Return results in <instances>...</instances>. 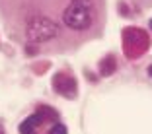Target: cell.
<instances>
[{
    "label": "cell",
    "instance_id": "1",
    "mask_svg": "<svg viewBox=\"0 0 152 134\" xmlns=\"http://www.w3.org/2000/svg\"><path fill=\"white\" fill-rule=\"evenodd\" d=\"M107 0H0L6 35L27 56L76 53L103 37Z\"/></svg>",
    "mask_w": 152,
    "mask_h": 134
},
{
    "label": "cell",
    "instance_id": "2",
    "mask_svg": "<svg viewBox=\"0 0 152 134\" xmlns=\"http://www.w3.org/2000/svg\"><path fill=\"white\" fill-rule=\"evenodd\" d=\"M41 122H43V115L41 113H33L31 117H27L26 121L20 125V134H35Z\"/></svg>",
    "mask_w": 152,
    "mask_h": 134
},
{
    "label": "cell",
    "instance_id": "4",
    "mask_svg": "<svg viewBox=\"0 0 152 134\" xmlns=\"http://www.w3.org/2000/svg\"><path fill=\"white\" fill-rule=\"evenodd\" d=\"M49 134H68V130H66V126H64V125L57 122V125L51 128V132H49Z\"/></svg>",
    "mask_w": 152,
    "mask_h": 134
},
{
    "label": "cell",
    "instance_id": "5",
    "mask_svg": "<svg viewBox=\"0 0 152 134\" xmlns=\"http://www.w3.org/2000/svg\"><path fill=\"white\" fill-rule=\"evenodd\" d=\"M148 76L152 78V64H150V66H148Z\"/></svg>",
    "mask_w": 152,
    "mask_h": 134
},
{
    "label": "cell",
    "instance_id": "7",
    "mask_svg": "<svg viewBox=\"0 0 152 134\" xmlns=\"http://www.w3.org/2000/svg\"><path fill=\"white\" fill-rule=\"evenodd\" d=\"M150 27H152V20H150Z\"/></svg>",
    "mask_w": 152,
    "mask_h": 134
},
{
    "label": "cell",
    "instance_id": "3",
    "mask_svg": "<svg viewBox=\"0 0 152 134\" xmlns=\"http://www.w3.org/2000/svg\"><path fill=\"white\" fill-rule=\"evenodd\" d=\"M133 6H137L139 10H150L152 8V0H129Z\"/></svg>",
    "mask_w": 152,
    "mask_h": 134
},
{
    "label": "cell",
    "instance_id": "6",
    "mask_svg": "<svg viewBox=\"0 0 152 134\" xmlns=\"http://www.w3.org/2000/svg\"><path fill=\"white\" fill-rule=\"evenodd\" d=\"M0 134H6L4 132V125H0Z\"/></svg>",
    "mask_w": 152,
    "mask_h": 134
}]
</instances>
